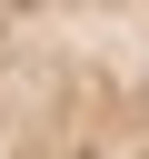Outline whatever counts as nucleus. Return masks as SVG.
<instances>
[{
    "mask_svg": "<svg viewBox=\"0 0 149 159\" xmlns=\"http://www.w3.org/2000/svg\"><path fill=\"white\" fill-rule=\"evenodd\" d=\"M0 159H149V0H0Z\"/></svg>",
    "mask_w": 149,
    "mask_h": 159,
    "instance_id": "1",
    "label": "nucleus"
}]
</instances>
